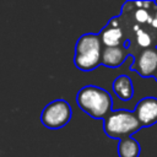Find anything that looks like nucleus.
Listing matches in <instances>:
<instances>
[{"label":"nucleus","instance_id":"423d86ee","mask_svg":"<svg viewBox=\"0 0 157 157\" xmlns=\"http://www.w3.org/2000/svg\"><path fill=\"white\" fill-rule=\"evenodd\" d=\"M141 126H150L157 123V98L145 97L137 102L134 110Z\"/></svg>","mask_w":157,"mask_h":157},{"label":"nucleus","instance_id":"20e7f679","mask_svg":"<svg viewBox=\"0 0 157 157\" xmlns=\"http://www.w3.org/2000/svg\"><path fill=\"white\" fill-rule=\"evenodd\" d=\"M71 118V107L64 99H55L48 103L40 113L42 124L52 130L64 128Z\"/></svg>","mask_w":157,"mask_h":157},{"label":"nucleus","instance_id":"ddd939ff","mask_svg":"<svg viewBox=\"0 0 157 157\" xmlns=\"http://www.w3.org/2000/svg\"><path fill=\"white\" fill-rule=\"evenodd\" d=\"M152 27H155V28H157V10H156V12H155V16L152 17Z\"/></svg>","mask_w":157,"mask_h":157},{"label":"nucleus","instance_id":"f257e3e1","mask_svg":"<svg viewBox=\"0 0 157 157\" xmlns=\"http://www.w3.org/2000/svg\"><path fill=\"white\" fill-rule=\"evenodd\" d=\"M76 102L80 109L93 119H105L113 105L109 92L93 85L82 87L76 96Z\"/></svg>","mask_w":157,"mask_h":157},{"label":"nucleus","instance_id":"0eeeda50","mask_svg":"<svg viewBox=\"0 0 157 157\" xmlns=\"http://www.w3.org/2000/svg\"><path fill=\"white\" fill-rule=\"evenodd\" d=\"M113 91L117 94V97L123 101L128 102L134 96V85L129 76L126 75H119L113 81Z\"/></svg>","mask_w":157,"mask_h":157},{"label":"nucleus","instance_id":"1a4fd4ad","mask_svg":"<svg viewBox=\"0 0 157 157\" xmlns=\"http://www.w3.org/2000/svg\"><path fill=\"white\" fill-rule=\"evenodd\" d=\"M102 44L105 45V48H114V47H120L121 39H123V32L119 27L113 26L112 23L107 26L102 33L99 34Z\"/></svg>","mask_w":157,"mask_h":157},{"label":"nucleus","instance_id":"6e6552de","mask_svg":"<svg viewBox=\"0 0 157 157\" xmlns=\"http://www.w3.org/2000/svg\"><path fill=\"white\" fill-rule=\"evenodd\" d=\"M125 58L126 53L121 47L104 48L102 52L101 64H103L107 67H118L125 61Z\"/></svg>","mask_w":157,"mask_h":157},{"label":"nucleus","instance_id":"7ed1b4c3","mask_svg":"<svg viewBox=\"0 0 157 157\" xmlns=\"http://www.w3.org/2000/svg\"><path fill=\"white\" fill-rule=\"evenodd\" d=\"M142 126L137 120L134 112L121 109L112 110L104 119L103 130L110 139L123 140L130 137L134 132L140 130Z\"/></svg>","mask_w":157,"mask_h":157},{"label":"nucleus","instance_id":"39448f33","mask_svg":"<svg viewBox=\"0 0 157 157\" xmlns=\"http://www.w3.org/2000/svg\"><path fill=\"white\" fill-rule=\"evenodd\" d=\"M131 70L142 77L153 76L157 71V48L144 49L131 65Z\"/></svg>","mask_w":157,"mask_h":157},{"label":"nucleus","instance_id":"f03ea898","mask_svg":"<svg viewBox=\"0 0 157 157\" xmlns=\"http://www.w3.org/2000/svg\"><path fill=\"white\" fill-rule=\"evenodd\" d=\"M102 52L101 37L98 34L86 33L76 42L74 63L81 71L94 70L101 64Z\"/></svg>","mask_w":157,"mask_h":157},{"label":"nucleus","instance_id":"f8f14e48","mask_svg":"<svg viewBox=\"0 0 157 157\" xmlns=\"http://www.w3.org/2000/svg\"><path fill=\"white\" fill-rule=\"evenodd\" d=\"M135 20L139 22V23H152V17L150 16L148 11L145 10V9H137L135 11Z\"/></svg>","mask_w":157,"mask_h":157},{"label":"nucleus","instance_id":"4468645a","mask_svg":"<svg viewBox=\"0 0 157 157\" xmlns=\"http://www.w3.org/2000/svg\"><path fill=\"white\" fill-rule=\"evenodd\" d=\"M153 77H155V78H156V81H157V71L155 72V75H153Z\"/></svg>","mask_w":157,"mask_h":157},{"label":"nucleus","instance_id":"9d476101","mask_svg":"<svg viewBox=\"0 0 157 157\" xmlns=\"http://www.w3.org/2000/svg\"><path fill=\"white\" fill-rule=\"evenodd\" d=\"M118 155L119 157H139L140 144L134 137L123 139L118 145Z\"/></svg>","mask_w":157,"mask_h":157},{"label":"nucleus","instance_id":"9b49d317","mask_svg":"<svg viewBox=\"0 0 157 157\" xmlns=\"http://www.w3.org/2000/svg\"><path fill=\"white\" fill-rule=\"evenodd\" d=\"M136 42H137V44H139L140 47H142V48H148V47L151 45V36H150L147 32L139 29V31L136 32Z\"/></svg>","mask_w":157,"mask_h":157}]
</instances>
